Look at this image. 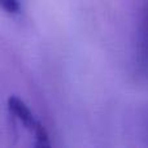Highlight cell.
Wrapping results in <instances>:
<instances>
[{
    "label": "cell",
    "mask_w": 148,
    "mask_h": 148,
    "mask_svg": "<svg viewBox=\"0 0 148 148\" xmlns=\"http://www.w3.org/2000/svg\"><path fill=\"white\" fill-rule=\"evenodd\" d=\"M8 110L9 114L20 126H22L23 130L34 139L35 147H49V135L47 133L44 125L39 121V118L34 114L27 104L20 99L18 96L13 95L8 99Z\"/></svg>",
    "instance_id": "cell-1"
},
{
    "label": "cell",
    "mask_w": 148,
    "mask_h": 148,
    "mask_svg": "<svg viewBox=\"0 0 148 148\" xmlns=\"http://www.w3.org/2000/svg\"><path fill=\"white\" fill-rule=\"evenodd\" d=\"M136 66L148 79V0L142 1L138 33H136Z\"/></svg>",
    "instance_id": "cell-2"
},
{
    "label": "cell",
    "mask_w": 148,
    "mask_h": 148,
    "mask_svg": "<svg viewBox=\"0 0 148 148\" xmlns=\"http://www.w3.org/2000/svg\"><path fill=\"white\" fill-rule=\"evenodd\" d=\"M0 9L8 14H16L20 12V1L18 0H0Z\"/></svg>",
    "instance_id": "cell-3"
}]
</instances>
